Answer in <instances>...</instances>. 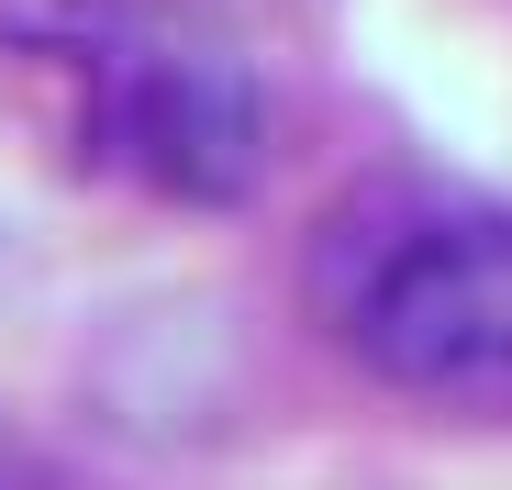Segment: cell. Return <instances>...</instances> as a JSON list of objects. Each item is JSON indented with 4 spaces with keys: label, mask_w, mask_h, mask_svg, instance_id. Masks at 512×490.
<instances>
[{
    "label": "cell",
    "mask_w": 512,
    "mask_h": 490,
    "mask_svg": "<svg viewBox=\"0 0 512 490\" xmlns=\"http://www.w3.org/2000/svg\"><path fill=\"white\" fill-rule=\"evenodd\" d=\"M346 357L412 401L512 413V212L501 201H401L357 223L323 268Z\"/></svg>",
    "instance_id": "obj_1"
},
{
    "label": "cell",
    "mask_w": 512,
    "mask_h": 490,
    "mask_svg": "<svg viewBox=\"0 0 512 490\" xmlns=\"http://www.w3.org/2000/svg\"><path fill=\"white\" fill-rule=\"evenodd\" d=\"M90 123H101L123 179L201 201V212H223L268 179V90H256V67L212 34H179V23L112 34L90 56Z\"/></svg>",
    "instance_id": "obj_2"
}]
</instances>
